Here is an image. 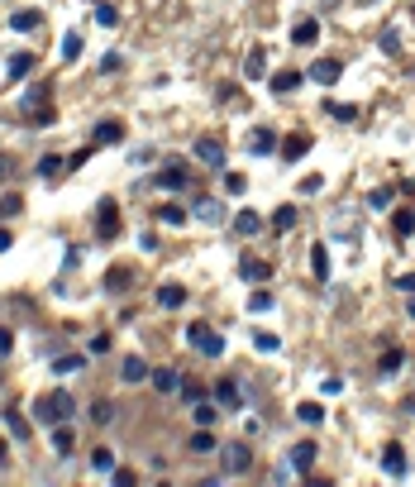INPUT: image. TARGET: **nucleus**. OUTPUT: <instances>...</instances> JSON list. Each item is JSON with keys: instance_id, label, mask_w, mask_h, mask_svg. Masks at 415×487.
Listing matches in <instances>:
<instances>
[{"instance_id": "1", "label": "nucleus", "mask_w": 415, "mask_h": 487, "mask_svg": "<svg viewBox=\"0 0 415 487\" xmlns=\"http://www.w3.org/2000/svg\"><path fill=\"white\" fill-rule=\"evenodd\" d=\"M72 411H77V401H72V392H62V387L34 401V420L38 425H62V420H72Z\"/></svg>"}, {"instance_id": "2", "label": "nucleus", "mask_w": 415, "mask_h": 487, "mask_svg": "<svg viewBox=\"0 0 415 487\" xmlns=\"http://www.w3.org/2000/svg\"><path fill=\"white\" fill-rule=\"evenodd\" d=\"M187 344H191L196 354H206V359H220V354H224V335L210 330V325H201V320L187 325Z\"/></svg>"}, {"instance_id": "3", "label": "nucleus", "mask_w": 415, "mask_h": 487, "mask_svg": "<svg viewBox=\"0 0 415 487\" xmlns=\"http://www.w3.org/2000/svg\"><path fill=\"white\" fill-rule=\"evenodd\" d=\"M253 468V444L248 440H229L224 444V473H248Z\"/></svg>"}, {"instance_id": "4", "label": "nucleus", "mask_w": 415, "mask_h": 487, "mask_svg": "<svg viewBox=\"0 0 415 487\" xmlns=\"http://www.w3.org/2000/svg\"><path fill=\"white\" fill-rule=\"evenodd\" d=\"M210 396H215V406H220V411H244V392H239L234 378H220V383L210 387Z\"/></svg>"}, {"instance_id": "5", "label": "nucleus", "mask_w": 415, "mask_h": 487, "mask_svg": "<svg viewBox=\"0 0 415 487\" xmlns=\"http://www.w3.org/2000/svg\"><path fill=\"white\" fill-rule=\"evenodd\" d=\"M96 215H101V220H96V234H101L105 244H110V239H119V205H115V201H101V210H96Z\"/></svg>"}, {"instance_id": "6", "label": "nucleus", "mask_w": 415, "mask_h": 487, "mask_svg": "<svg viewBox=\"0 0 415 487\" xmlns=\"http://www.w3.org/2000/svg\"><path fill=\"white\" fill-rule=\"evenodd\" d=\"M339 72H344V63H339V58H315L306 77H311V82H320V87H334V82H339Z\"/></svg>"}, {"instance_id": "7", "label": "nucleus", "mask_w": 415, "mask_h": 487, "mask_svg": "<svg viewBox=\"0 0 415 487\" xmlns=\"http://www.w3.org/2000/svg\"><path fill=\"white\" fill-rule=\"evenodd\" d=\"M153 182H158L163 192H187V182H191V177H187V168H182V163H167Z\"/></svg>"}, {"instance_id": "8", "label": "nucleus", "mask_w": 415, "mask_h": 487, "mask_svg": "<svg viewBox=\"0 0 415 487\" xmlns=\"http://www.w3.org/2000/svg\"><path fill=\"white\" fill-rule=\"evenodd\" d=\"M248 153H253V158H268V153H282V144H277V134H272V129H253Z\"/></svg>"}, {"instance_id": "9", "label": "nucleus", "mask_w": 415, "mask_h": 487, "mask_svg": "<svg viewBox=\"0 0 415 487\" xmlns=\"http://www.w3.org/2000/svg\"><path fill=\"white\" fill-rule=\"evenodd\" d=\"M234 234H239V239H258V234H263V215H258V210H239V215H234Z\"/></svg>"}, {"instance_id": "10", "label": "nucleus", "mask_w": 415, "mask_h": 487, "mask_svg": "<svg viewBox=\"0 0 415 487\" xmlns=\"http://www.w3.org/2000/svg\"><path fill=\"white\" fill-rule=\"evenodd\" d=\"M239 278H244V282H268V278H272V263H263V258L248 253V258H239Z\"/></svg>"}, {"instance_id": "11", "label": "nucleus", "mask_w": 415, "mask_h": 487, "mask_svg": "<svg viewBox=\"0 0 415 487\" xmlns=\"http://www.w3.org/2000/svg\"><path fill=\"white\" fill-rule=\"evenodd\" d=\"M382 473L387 478H406V449L401 444H387L382 449Z\"/></svg>"}, {"instance_id": "12", "label": "nucleus", "mask_w": 415, "mask_h": 487, "mask_svg": "<svg viewBox=\"0 0 415 487\" xmlns=\"http://www.w3.org/2000/svg\"><path fill=\"white\" fill-rule=\"evenodd\" d=\"M119 139H124V120H101V124H96V134H91V144H96V148L119 144Z\"/></svg>"}, {"instance_id": "13", "label": "nucleus", "mask_w": 415, "mask_h": 487, "mask_svg": "<svg viewBox=\"0 0 415 487\" xmlns=\"http://www.w3.org/2000/svg\"><path fill=\"white\" fill-rule=\"evenodd\" d=\"M196 158L206 168H224V144L220 139H196Z\"/></svg>"}, {"instance_id": "14", "label": "nucleus", "mask_w": 415, "mask_h": 487, "mask_svg": "<svg viewBox=\"0 0 415 487\" xmlns=\"http://www.w3.org/2000/svg\"><path fill=\"white\" fill-rule=\"evenodd\" d=\"M311 148H315V139H311V134H292V139L282 144V158H287V163H301V158H306Z\"/></svg>"}, {"instance_id": "15", "label": "nucleus", "mask_w": 415, "mask_h": 487, "mask_svg": "<svg viewBox=\"0 0 415 487\" xmlns=\"http://www.w3.org/2000/svg\"><path fill=\"white\" fill-rule=\"evenodd\" d=\"M158 306H163V310H182V306H187V287H182V282L158 287Z\"/></svg>"}, {"instance_id": "16", "label": "nucleus", "mask_w": 415, "mask_h": 487, "mask_svg": "<svg viewBox=\"0 0 415 487\" xmlns=\"http://www.w3.org/2000/svg\"><path fill=\"white\" fill-rule=\"evenodd\" d=\"M315 454H320V449H315V440H301V444L292 449V468H296V473H311V468H315Z\"/></svg>"}, {"instance_id": "17", "label": "nucleus", "mask_w": 415, "mask_h": 487, "mask_svg": "<svg viewBox=\"0 0 415 487\" xmlns=\"http://www.w3.org/2000/svg\"><path fill=\"white\" fill-rule=\"evenodd\" d=\"M263 77H268V53L253 48V53L244 58V82H263Z\"/></svg>"}, {"instance_id": "18", "label": "nucleus", "mask_w": 415, "mask_h": 487, "mask_svg": "<svg viewBox=\"0 0 415 487\" xmlns=\"http://www.w3.org/2000/svg\"><path fill=\"white\" fill-rule=\"evenodd\" d=\"M119 378H124V383H129V387H139V383H143V378H148V363H143V359H139V354H129V359H124V363H119Z\"/></svg>"}, {"instance_id": "19", "label": "nucleus", "mask_w": 415, "mask_h": 487, "mask_svg": "<svg viewBox=\"0 0 415 487\" xmlns=\"http://www.w3.org/2000/svg\"><path fill=\"white\" fill-rule=\"evenodd\" d=\"M315 38H320V19H296V29H292V43H296V48H311Z\"/></svg>"}, {"instance_id": "20", "label": "nucleus", "mask_w": 415, "mask_h": 487, "mask_svg": "<svg viewBox=\"0 0 415 487\" xmlns=\"http://www.w3.org/2000/svg\"><path fill=\"white\" fill-rule=\"evenodd\" d=\"M10 29H14V34H38V29H43V14H38V10H19V14L10 19Z\"/></svg>"}, {"instance_id": "21", "label": "nucleus", "mask_w": 415, "mask_h": 487, "mask_svg": "<svg viewBox=\"0 0 415 487\" xmlns=\"http://www.w3.org/2000/svg\"><path fill=\"white\" fill-rule=\"evenodd\" d=\"M296 220H301V210H296V205H277V210H272V229H277V234H292V229H296Z\"/></svg>"}, {"instance_id": "22", "label": "nucleus", "mask_w": 415, "mask_h": 487, "mask_svg": "<svg viewBox=\"0 0 415 487\" xmlns=\"http://www.w3.org/2000/svg\"><path fill=\"white\" fill-rule=\"evenodd\" d=\"M34 67H38V58H34V53H14V58H10V82H24Z\"/></svg>"}, {"instance_id": "23", "label": "nucleus", "mask_w": 415, "mask_h": 487, "mask_svg": "<svg viewBox=\"0 0 415 487\" xmlns=\"http://www.w3.org/2000/svg\"><path fill=\"white\" fill-rule=\"evenodd\" d=\"M86 368V354H62V359H53V373L58 378H72V373H82Z\"/></svg>"}, {"instance_id": "24", "label": "nucleus", "mask_w": 415, "mask_h": 487, "mask_svg": "<svg viewBox=\"0 0 415 487\" xmlns=\"http://www.w3.org/2000/svg\"><path fill=\"white\" fill-rule=\"evenodd\" d=\"M72 444H77V435L67 430V420H62V425H53V454H58V459H67V454H72Z\"/></svg>"}, {"instance_id": "25", "label": "nucleus", "mask_w": 415, "mask_h": 487, "mask_svg": "<svg viewBox=\"0 0 415 487\" xmlns=\"http://www.w3.org/2000/svg\"><path fill=\"white\" fill-rule=\"evenodd\" d=\"M311 273L320 282H329V249L324 244H311Z\"/></svg>"}, {"instance_id": "26", "label": "nucleus", "mask_w": 415, "mask_h": 487, "mask_svg": "<svg viewBox=\"0 0 415 487\" xmlns=\"http://www.w3.org/2000/svg\"><path fill=\"white\" fill-rule=\"evenodd\" d=\"M5 425H10V435H14V440H29V420H24V411H19V406H5Z\"/></svg>"}, {"instance_id": "27", "label": "nucleus", "mask_w": 415, "mask_h": 487, "mask_svg": "<svg viewBox=\"0 0 415 487\" xmlns=\"http://www.w3.org/2000/svg\"><path fill=\"white\" fill-rule=\"evenodd\" d=\"M411 229H415V210L406 205V210L392 215V234H396V239H411Z\"/></svg>"}, {"instance_id": "28", "label": "nucleus", "mask_w": 415, "mask_h": 487, "mask_svg": "<svg viewBox=\"0 0 415 487\" xmlns=\"http://www.w3.org/2000/svg\"><path fill=\"white\" fill-rule=\"evenodd\" d=\"M296 87H301V72H296V67H287V72L272 77V91H277V96H287V91H296Z\"/></svg>"}, {"instance_id": "29", "label": "nucleus", "mask_w": 415, "mask_h": 487, "mask_svg": "<svg viewBox=\"0 0 415 487\" xmlns=\"http://www.w3.org/2000/svg\"><path fill=\"white\" fill-rule=\"evenodd\" d=\"M67 168V158H58V153H48V158H38V177L43 182H58V172Z\"/></svg>"}, {"instance_id": "30", "label": "nucleus", "mask_w": 415, "mask_h": 487, "mask_svg": "<svg viewBox=\"0 0 415 487\" xmlns=\"http://www.w3.org/2000/svg\"><path fill=\"white\" fill-rule=\"evenodd\" d=\"M401 363H406V354H401V349H387V354H382V363H377V373H382V378H396V373H401Z\"/></svg>"}, {"instance_id": "31", "label": "nucleus", "mask_w": 415, "mask_h": 487, "mask_svg": "<svg viewBox=\"0 0 415 487\" xmlns=\"http://www.w3.org/2000/svg\"><path fill=\"white\" fill-rule=\"evenodd\" d=\"M153 387H158V392H177V387H182L177 368H158V373H153Z\"/></svg>"}, {"instance_id": "32", "label": "nucleus", "mask_w": 415, "mask_h": 487, "mask_svg": "<svg viewBox=\"0 0 415 487\" xmlns=\"http://www.w3.org/2000/svg\"><path fill=\"white\" fill-rule=\"evenodd\" d=\"M187 444H191V454H210V449H215V435H210V425H201V430H196Z\"/></svg>"}, {"instance_id": "33", "label": "nucleus", "mask_w": 415, "mask_h": 487, "mask_svg": "<svg viewBox=\"0 0 415 487\" xmlns=\"http://www.w3.org/2000/svg\"><path fill=\"white\" fill-rule=\"evenodd\" d=\"M272 306H277V296L263 292V282H258V292L248 296V310H258V315H263V310H272Z\"/></svg>"}, {"instance_id": "34", "label": "nucleus", "mask_w": 415, "mask_h": 487, "mask_svg": "<svg viewBox=\"0 0 415 487\" xmlns=\"http://www.w3.org/2000/svg\"><path fill=\"white\" fill-rule=\"evenodd\" d=\"M296 416H301L306 425H320V420H324V406H320V401H301V406H296Z\"/></svg>"}, {"instance_id": "35", "label": "nucleus", "mask_w": 415, "mask_h": 487, "mask_svg": "<svg viewBox=\"0 0 415 487\" xmlns=\"http://www.w3.org/2000/svg\"><path fill=\"white\" fill-rule=\"evenodd\" d=\"M96 24H101V29H115V24H119V10L105 5V0H96Z\"/></svg>"}, {"instance_id": "36", "label": "nucleus", "mask_w": 415, "mask_h": 487, "mask_svg": "<svg viewBox=\"0 0 415 487\" xmlns=\"http://www.w3.org/2000/svg\"><path fill=\"white\" fill-rule=\"evenodd\" d=\"M91 468H96V473H115V454H110V449H91Z\"/></svg>"}, {"instance_id": "37", "label": "nucleus", "mask_w": 415, "mask_h": 487, "mask_svg": "<svg viewBox=\"0 0 415 487\" xmlns=\"http://www.w3.org/2000/svg\"><path fill=\"white\" fill-rule=\"evenodd\" d=\"M220 420V406L215 401H196V425H215Z\"/></svg>"}, {"instance_id": "38", "label": "nucleus", "mask_w": 415, "mask_h": 487, "mask_svg": "<svg viewBox=\"0 0 415 487\" xmlns=\"http://www.w3.org/2000/svg\"><path fill=\"white\" fill-rule=\"evenodd\" d=\"M392 187H372V192H368V205H372V210H387V205H392Z\"/></svg>"}, {"instance_id": "39", "label": "nucleus", "mask_w": 415, "mask_h": 487, "mask_svg": "<svg viewBox=\"0 0 415 487\" xmlns=\"http://www.w3.org/2000/svg\"><path fill=\"white\" fill-rule=\"evenodd\" d=\"M377 43H382V53H387V58H396V53H401V34H396V29H382V38H377Z\"/></svg>"}, {"instance_id": "40", "label": "nucleus", "mask_w": 415, "mask_h": 487, "mask_svg": "<svg viewBox=\"0 0 415 487\" xmlns=\"http://www.w3.org/2000/svg\"><path fill=\"white\" fill-rule=\"evenodd\" d=\"M158 220H163V225H187V205H163Z\"/></svg>"}, {"instance_id": "41", "label": "nucleus", "mask_w": 415, "mask_h": 487, "mask_svg": "<svg viewBox=\"0 0 415 487\" xmlns=\"http://www.w3.org/2000/svg\"><path fill=\"white\" fill-rule=\"evenodd\" d=\"M224 192L244 196V192H248V177H244V172H224Z\"/></svg>"}, {"instance_id": "42", "label": "nucleus", "mask_w": 415, "mask_h": 487, "mask_svg": "<svg viewBox=\"0 0 415 487\" xmlns=\"http://www.w3.org/2000/svg\"><path fill=\"white\" fill-rule=\"evenodd\" d=\"M196 215L201 220H224V205L220 201H196Z\"/></svg>"}, {"instance_id": "43", "label": "nucleus", "mask_w": 415, "mask_h": 487, "mask_svg": "<svg viewBox=\"0 0 415 487\" xmlns=\"http://www.w3.org/2000/svg\"><path fill=\"white\" fill-rule=\"evenodd\" d=\"M182 401H187V406H196V401H206V387H201V383H182Z\"/></svg>"}, {"instance_id": "44", "label": "nucleus", "mask_w": 415, "mask_h": 487, "mask_svg": "<svg viewBox=\"0 0 415 487\" xmlns=\"http://www.w3.org/2000/svg\"><path fill=\"white\" fill-rule=\"evenodd\" d=\"M62 58H67V63L82 58V34H67V38H62Z\"/></svg>"}, {"instance_id": "45", "label": "nucleus", "mask_w": 415, "mask_h": 487, "mask_svg": "<svg viewBox=\"0 0 415 487\" xmlns=\"http://www.w3.org/2000/svg\"><path fill=\"white\" fill-rule=\"evenodd\" d=\"M129 282H134L129 268H110V273H105V287H129Z\"/></svg>"}, {"instance_id": "46", "label": "nucleus", "mask_w": 415, "mask_h": 487, "mask_svg": "<svg viewBox=\"0 0 415 487\" xmlns=\"http://www.w3.org/2000/svg\"><path fill=\"white\" fill-rule=\"evenodd\" d=\"M277 344H282L277 335H263V330L253 335V349H258V354H277Z\"/></svg>"}, {"instance_id": "47", "label": "nucleus", "mask_w": 415, "mask_h": 487, "mask_svg": "<svg viewBox=\"0 0 415 487\" xmlns=\"http://www.w3.org/2000/svg\"><path fill=\"white\" fill-rule=\"evenodd\" d=\"M91 420H96V425H110V420H115V406H110V401H96V406H91Z\"/></svg>"}, {"instance_id": "48", "label": "nucleus", "mask_w": 415, "mask_h": 487, "mask_svg": "<svg viewBox=\"0 0 415 487\" xmlns=\"http://www.w3.org/2000/svg\"><path fill=\"white\" fill-rule=\"evenodd\" d=\"M324 110H329L334 120H344V124H348V120H358V110H353V105H339V100H329Z\"/></svg>"}, {"instance_id": "49", "label": "nucleus", "mask_w": 415, "mask_h": 487, "mask_svg": "<svg viewBox=\"0 0 415 487\" xmlns=\"http://www.w3.org/2000/svg\"><path fill=\"white\" fill-rule=\"evenodd\" d=\"M19 205H24V201H19L14 192H10V196H0V215H19Z\"/></svg>"}, {"instance_id": "50", "label": "nucleus", "mask_w": 415, "mask_h": 487, "mask_svg": "<svg viewBox=\"0 0 415 487\" xmlns=\"http://www.w3.org/2000/svg\"><path fill=\"white\" fill-rule=\"evenodd\" d=\"M119 67H124V58H119V53H105V58H101V72H105V77H110V72H119Z\"/></svg>"}, {"instance_id": "51", "label": "nucleus", "mask_w": 415, "mask_h": 487, "mask_svg": "<svg viewBox=\"0 0 415 487\" xmlns=\"http://www.w3.org/2000/svg\"><path fill=\"white\" fill-rule=\"evenodd\" d=\"M110 478H115V487H134V483H139V478H134L129 468H119V464H115V473H110Z\"/></svg>"}, {"instance_id": "52", "label": "nucleus", "mask_w": 415, "mask_h": 487, "mask_svg": "<svg viewBox=\"0 0 415 487\" xmlns=\"http://www.w3.org/2000/svg\"><path fill=\"white\" fill-rule=\"evenodd\" d=\"M53 120H58L53 105H38V110H34V124H53Z\"/></svg>"}, {"instance_id": "53", "label": "nucleus", "mask_w": 415, "mask_h": 487, "mask_svg": "<svg viewBox=\"0 0 415 487\" xmlns=\"http://www.w3.org/2000/svg\"><path fill=\"white\" fill-rule=\"evenodd\" d=\"M320 387H324V396H334V392H344V378H324Z\"/></svg>"}, {"instance_id": "54", "label": "nucleus", "mask_w": 415, "mask_h": 487, "mask_svg": "<svg viewBox=\"0 0 415 487\" xmlns=\"http://www.w3.org/2000/svg\"><path fill=\"white\" fill-rule=\"evenodd\" d=\"M5 172H14V153H0V177Z\"/></svg>"}, {"instance_id": "55", "label": "nucleus", "mask_w": 415, "mask_h": 487, "mask_svg": "<svg viewBox=\"0 0 415 487\" xmlns=\"http://www.w3.org/2000/svg\"><path fill=\"white\" fill-rule=\"evenodd\" d=\"M10 344H14V335H10V330L0 325V354H10Z\"/></svg>"}, {"instance_id": "56", "label": "nucleus", "mask_w": 415, "mask_h": 487, "mask_svg": "<svg viewBox=\"0 0 415 487\" xmlns=\"http://www.w3.org/2000/svg\"><path fill=\"white\" fill-rule=\"evenodd\" d=\"M396 287H401V292H411V296H415V273H411V278H401V282H396Z\"/></svg>"}, {"instance_id": "57", "label": "nucleus", "mask_w": 415, "mask_h": 487, "mask_svg": "<svg viewBox=\"0 0 415 487\" xmlns=\"http://www.w3.org/2000/svg\"><path fill=\"white\" fill-rule=\"evenodd\" d=\"M10 244H14V234H10V229H0V253H5Z\"/></svg>"}, {"instance_id": "58", "label": "nucleus", "mask_w": 415, "mask_h": 487, "mask_svg": "<svg viewBox=\"0 0 415 487\" xmlns=\"http://www.w3.org/2000/svg\"><path fill=\"white\" fill-rule=\"evenodd\" d=\"M401 192H406V196H415V182H401Z\"/></svg>"}, {"instance_id": "59", "label": "nucleus", "mask_w": 415, "mask_h": 487, "mask_svg": "<svg viewBox=\"0 0 415 487\" xmlns=\"http://www.w3.org/2000/svg\"><path fill=\"white\" fill-rule=\"evenodd\" d=\"M406 411H411V416H415V396H411V401H406Z\"/></svg>"}, {"instance_id": "60", "label": "nucleus", "mask_w": 415, "mask_h": 487, "mask_svg": "<svg viewBox=\"0 0 415 487\" xmlns=\"http://www.w3.org/2000/svg\"><path fill=\"white\" fill-rule=\"evenodd\" d=\"M0 468H5V444H0Z\"/></svg>"}, {"instance_id": "61", "label": "nucleus", "mask_w": 415, "mask_h": 487, "mask_svg": "<svg viewBox=\"0 0 415 487\" xmlns=\"http://www.w3.org/2000/svg\"><path fill=\"white\" fill-rule=\"evenodd\" d=\"M411 320H415V296H411Z\"/></svg>"}, {"instance_id": "62", "label": "nucleus", "mask_w": 415, "mask_h": 487, "mask_svg": "<svg viewBox=\"0 0 415 487\" xmlns=\"http://www.w3.org/2000/svg\"><path fill=\"white\" fill-rule=\"evenodd\" d=\"M411 19H415V5H411Z\"/></svg>"}]
</instances>
